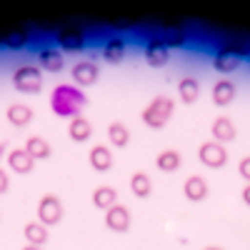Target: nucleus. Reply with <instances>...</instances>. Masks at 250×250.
Listing matches in <instances>:
<instances>
[{
    "label": "nucleus",
    "mask_w": 250,
    "mask_h": 250,
    "mask_svg": "<svg viewBox=\"0 0 250 250\" xmlns=\"http://www.w3.org/2000/svg\"><path fill=\"white\" fill-rule=\"evenodd\" d=\"M13 88L18 93H25V95H35L43 90V70L38 65H20L13 73Z\"/></svg>",
    "instance_id": "obj_4"
},
{
    "label": "nucleus",
    "mask_w": 250,
    "mask_h": 250,
    "mask_svg": "<svg viewBox=\"0 0 250 250\" xmlns=\"http://www.w3.org/2000/svg\"><path fill=\"white\" fill-rule=\"evenodd\" d=\"M60 220H62V200L53 193L43 195L38 200V223L50 228V225H58Z\"/></svg>",
    "instance_id": "obj_5"
},
{
    "label": "nucleus",
    "mask_w": 250,
    "mask_h": 250,
    "mask_svg": "<svg viewBox=\"0 0 250 250\" xmlns=\"http://www.w3.org/2000/svg\"><path fill=\"white\" fill-rule=\"evenodd\" d=\"M235 95H238V90L230 80H218L213 85V103L218 108H228L235 100Z\"/></svg>",
    "instance_id": "obj_16"
},
{
    "label": "nucleus",
    "mask_w": 250,
    "mask_h": 250,
    "mask_svg": "<svg viewBox=\"0 0 250 250\" xmlns=\"http://www.w3.org/2000/svg\"><path fill=\"white\" fill-rule=\"evenodd\" d=\"M85 30L78 28V25H68V28H60L55 33V43L60 50H68V53H75V50H83L85 48Z\"/></svg>",
    "instance_id": "obj_6"
},
{
    "label": "nucleus",
    "mask_w": 250,
    "mask_h": 250,
    "mask_svg": "<svg viewBox=\"0 0 250 250\" xmlns=\"http://www.w3.org/2000/svg\"><path fill=\"white\" fill-rule=\"evenodd\" d=\"M8 188H10V175H8L3 168H0V195L8 193Z\"/></svg>",
    "instance_id": "obj_30"
},
{
    "label": "nucleus",
    "mask_w": 250,
    "mask_h": 250,
    "mask_svg": "<svg viewBox=\"0 0 250 250\" xmlns=\"http://www.w3.org/2000/svg\"><path fill=\"white\" fill-rule=\"evenodd\" d=\"M115 203H118V190L113 185H98L93 190V205L98 210H108Z\"/></svg>",
    "instance_id": "obj_20"
},
{
    "label": "nucleus",
    "mask_w": 250,
    "mask_h": 250,
    "mask_svg": "<svg viewBox=\"0 0 250 250\" xmlns=\"http://www.w3.org/2000/svg\"><path fill=\"white\" fill-rule=\"evenodd\" d=\"M168 55H170V50L165 48V43L158 35L145 43V60H148L150 68H163L165 62H168Z\"/></svg>",
    "instance_id": "obj_10"
},
{
    "label": "nucleus",
    "mask_w": 250,
    "mask_h": 250,
    "mask_svg": "<svg viewBox=\"0 0 250 250\" xmlns=\"http://www.w3.org/2000/svg\"><path fill=\"white\" fill-rule=\"evenodd\" d=\"M198 160L205 168H223L228 163V150H225V145H220L215 140H208L198 148Z\"/></svg>",
    "instance_id": "obj_7"
},
{
    "label": "nucleus",
    "mask_w": 250,
    "mask_h": 250,
    "mask_svg": "<svg viewBox=\"0 0 250 250\" xmlns=\"http://www.w3.org/2000/svg\"><path fill=\"white\" fill-rule=\"evenodd\" d=\"M163 43H165V48H183L185 45V40H188V33H185V28L183 25H168V28H163V33L158 35Z\"/></svg>",
    "instance_id": "obj_23"
},
{
    "label": "nucleus",
    "mask_w": 250,
    "mask_h": 250,
    "mask_svg": "<svg viewBox=\"0 0 250 250\" xmlns=\"http://www.w3.org/2000/svg\"><path fill=\"white\" fill-rule=\"evenodd\" d=\"M68 135H70V140H75V143H85V140L93 135V123H90L85 115L73 118L70 125H68Z\"/></svg>",
    "instance_id": "obj_19"
},
{
    "label": "nucleus",
    "mask_w": 250,
    "mask_h": 250,
    "mask_svg": "<svg viewBox=\"0 0 250 250\" xmlns=\"http://www.w3.org/2000/svg\"><path fill=\"white\" fill-rule=\"evenodd\" d=\"M70 75H73L75 88H90V85H95V83H98L100 70H98V65H95L93 60H80V62H75V65H73Z\"/></svg>",
    "instance_id": "obj_9"
},
{
    "label": "nucleus",
    "mask_w": 250,
    "mask_h": 250,
    "mask_svg": "<svg viewBox=\"0 0 250 250\" xmlns=\"http://www.w3.org/2000/svg\"><path fill=\"white\" fill-rule=\"evenodd\" d=\"M250 55V45L248 43H223L213 58V68L223 75L238 70V65L243 62V58Z\"/></svg>",
    "instance_id": "obj_3"
},
{
    "label": "nucleus",
    "mask_w": 250,
    "mask_h": 250,
    "mask_svg": "<svg viewBox=\"0 0 250 250\" xmlns=\"http://www.w3.org/2000/svg\"><path fill=\"white\" fill-rule=\"evenodd\" d=\"M130 223H133L130 210L125 205H120V203H115L113 208H108V210H105V228H108V230H113V233H128L130 230Z\"/></svg>",
    "instance_id": "obj_8"
},
{
    "label": "nucleus",
    "mask_w": 250,
    "mask_h": 250,
    "mask_svg": "<svg viewBox=\"0 0 250 250\" xmlns=\"http://www.w3.org/2000/svg\"><path fill=\"white\" fill-rule=\"evenodd\" d=\"M108 140L113 148H128L130 145V130H128V125L120 123V120H113L108 125Z\"/></svg>",
    "instance_id": "obj_22"
},
{
    "label": "nucleus",
    "mask_w": 250,
    "mask_h": 250,
    "mask_svg": "<svg viewBox=\"0 0 250 250\" xmlns=\"http://www.w3.org/2000/svg\"><path fill=\"white\" fill-rule=\"evenodd\" d=\"M238 173H240V175L250 183V155H245V158L238 163Z\"/></svg>",
    "instance_id": "obj_29"
},
{
    "label": "nucleus",
    "mask_w": 250,
    "mask_h": 250,
    "mask_svg": "<svg viewBox=\"0 0 250 250\" xmlns=\"http://www.w3.org/2000/svg\"><path fill=\"white\" fill-rule=\"evenodd\" d=\"M30 40V33L25 28H15L10 33H5V48L8 50H23Z\"/></svg>",
    "instance_id": "obj_28"
},
{
    "label": "nucleus",
    "mask_w": 250,
    "mask_h": 250,
    "mask_svg": "<svg viewBox=\"0 0 250 250\" xmlns=\"http://www.w3.org/2000/svg\"><path fill=\"white\" fill-rule=\"evenodd\" d=\"M85 105H88L85 93H83L80 88H75V85H65V83H60V85H55L53 93H50V108L60 118H70L73 120V118H78L83 113Z\"/></svg>",
    "instance_id": "obj_1"
},
{
    "label": "nucleus",
    "mask_w": 250,
    "mask_h": 250,
    "mask_svg": "<svg viewBox=\"0 0 250 250\" xmlns=\"http://www.w3.org/2000/svg\"><path fill=\"white\" fill-rule=\"evenodd\" d=\"M130 190H133L135 198H148V195L153 193V180H150V175L143 173V170L133 173V175H130Z\"/></svg>",
    "instance_id": "obj_26"
},
{
    "label": "nucleus",
    "mask_w": 250,
    "mask_h": 250,
    "mask_svg": "<svg viewBox=\"0 0 250 250\" xmlns=\"http://www.w3.org/2000/svg\"><path fill=\"white\" fill-rule=\"evenodd\" d=\"M38 60H40V70H45V73L62 70V53L58 48H43L38 53Z\"/></svg>",
    "instance_id": "obj_18"
},
{
    "label": "nucleus",
    "mask_w": 250,
    "mask_h": 250,
    "mask_svg": "<svg viewBox=\"0 0 250 250\" xmlns=\"http://www.w3.org/2000/svg\"><path fill=\"white\" fill-rule=\"evenodd\" d=\"M178 98L185 103V105H193V103L200 98V85L195 78H183L178 83Z\"/></svg>",
    "instance_id": "obj_25"
},
{
    "label": "nucleus",
    "mask_w": 250,
    "mask_h": 250,
    "mask_svg": "<svg viewBox=\"0 0 250 250\" xmlns=\"http://www.w3.org/2000/svg\"><path fill=\"white\" fill-rule=\"evenodd\" d=\"M25 153H28L33 160H45V158H50L53 148H50V143H48L45 138L30 135V138L25 140Z\"/></svg>",
    "instance_id": "obj_21"
},
{
    "label": "nucleus",
    "mask_w": 250,
    "mask_h": 250,
    "mask_svg": "<svg viewBox=\"0 0 250 250\" xmlns=\"http://www.w3.org/2000/svg\"><path fill=\"white\" fill-rule=\"evenodd\" d=\"M8 165H10V170L13 173H20V175H25L35 168V160L25 153V148H13L8 153Z\"/></svg>",
    "instance_id": "obj_15"
},
{
    "label": "nucleus",
    "mask_w": 250,
    "mask_h": 250,
    "mask_svg": "<svg viewBox=\"0 0 250 250\" xmlns=\"http://www.w3.org/2000/svg\"><path fill=\"white\" fill-rule=\"evenodd\" d=\"M175 113V100L170 95H155L148 105H145L143 110V123H145V128H150V130H160L168 125V120L173 118Z\"/></svg>",
    "instance_id": "obj_2"
},
{
    "label": "nucleus",
    "mask_w": 250,
    "mask_h": 250,
    "mask_svg": "<svg viewBox=\"0 0 250 250\" xmlns=\"http://www.w3.org/2000/svg\"><path fill=\"white\" fill-rule=\"evenodd\" d=\"M210 188H208V180L203 175H190L185 183H183V195L190 200V203H200L208 198Z\"/></svg>",
    "instance_id": "obj_12"
},
{
    "label": "nucleus",
    "mask_w": 250,
    "mask_h": 250,
    "mask_svg": "<svg viewBox=\"0 0 250 250\" xmlns=\"http://www.w3.org/2000/svg\"><path fill=\"white\" fill-rule=\"evenodd\" d=\"M33 108L25 105V103H10L8 110H5V118L10 125H15V128H25V125H30L33 120Z\"/></svg>",
    "instance_id": "obj_14"
},
{
    "label": "nucleus",
    "mask_w": 250,
    "mask_h": 250,
    "mask_svg": "<svg viewBox=\"0 0 250 250\" xmlns=\"http://www.w3.org/2000/svg\"><path fill=\"white\" fill-rule=\"evenodd\" d=\"M103 58H105L108 62H113V65H115V62H120L125 58V40L118 38V35L108 38L105 45H103Z\"/></svg>",
    "instance_id": "obj_24"
},
{
    "label": "nucleus",
    "mask_w": 250,
    "mask_h": 250,
    "mask_svg": "<svg viewBox=\"0 0 250 250\" xmlns=\"http://www.w3.org/2000/svg\"><path fill=\"white\" fill-rule=\"evenodd\" d=\"M210 130H213V140H215V143H220V145L233 143V140H235V135H238L233 120H230V118H225V115H220V118H215V120H213Z\"/></svg>",
    "instance_id": "obj_13"
},
{
    "label": "nucleus",
    "mask_w": 250,
    "mask_h": 250,
    "mask_svg": "<svg viewBox=\"0 0 250 250\" xmlns=\"http://www.w3.org/2000/svg\"><path fill=\"white\" fill-rule=\"evenodd\" d=\"M23 250H45V248H38V245H25Z\"/></svg>",
    "instance_id": "obj_32"
},
{
    "label": "nucleus",
    "mask_w": 250,
    "mask_h": 250,
    "mask_svg": "<svg viewBox=\"0 0 250 250\" xmlns=\"http://www.w3.org/2000/svg\"><path fill=\"white\" fill-rule=\"evenodd\" d=\"M3 155H5V143H0V160H3Z\"/></svg>",
    "instance_id": "obj_33"
},
{
    "label": "nucleus",
    "mask_w": 250,
    "mask_h": 250,
    "mask_svg": "<svg viewBox=\"0 0 250 250\" xmlns=\"http://www.w3.org/2000/svg\"><path fill=\"white\" fill-rule=\"evenodd\" d=\"M23 233H25V240H28V245H38V248H43V245L48 243V228H45V225H40L38 220H33V223H25Z\"/></svg>",
    "instance_id": "obj_27"
},
{
    "label": "nucleus",
    "mask_w": 250,
    "mask_h": 250,
    "mask_svg": "<svg viewBox=\"0 0 250 250\" xmlns=\"http://www.w3.org/2000/svg\"><path fill=\"white\" fill-rule=\"evenodd\" d=\"M203 250H223L220 245H208V248H203Z\"/></svg>",
    "instance_id": "obj_35"
},
{
    "label": "nucleus",
    "mask_w": 250,
    "mask_h": 250,
    "mask_svg": "<svg viewBox=\"0 0 250 250\" xmlns=\"http://www.w3.org/2000/svg\"><path fill=\"white\" fill-rule=\"evenodd\" d=\"M243 200H245V205H250V183L243 188Z\"/></svg>",
    "instance_id": "obj_31"
},
{
    "label": "nucleus",
    "mask_w": 250,
    "mask_h": 250,
    "mask_svg": "<svg viewBox=\"0 0 250 250\" xmlns=\"http://www.w3.org/2000/svg\"><path fill=\"white\" fill-rule=\"evenodd\" d=\"M155 165H158V170H163V173H175L180 165H183V155L175 148H165V150L158 153Z\"/></svg>",
    "instance_id": "obj_17"
},
{
    "label": "nucleus",
    "mask_w": 250,
    "mask_h": 250,
    "mask_svg": "<svg viewBox=\"0 0 250 250\" xmlns=\"http://www.w3.org/2000/svg\"><path fill=\"white\" fill-rule=\"evenodd\" d=\"M0 48H5V33H0Z\"/></svg>",
    "instance_id": "obj_34"
},
{
    "label": "nucleus",
    "mask_w": 250,
    "mask_h": 250,
    "mask_svg": "<svg viewBox=\"0 0 250 250\" xmlns=\"http://www.w3.org/2000/svg\"><path fill=\"white\" fill-rule=\"evenodd\" d=\"M88 160H90V165H93V170L108 173V170L113 168V150L108 148L105 143H98V145H93V148H90Z\"/></svg>",
    "instance_id": "obj_11"
}]
</instances>
